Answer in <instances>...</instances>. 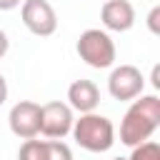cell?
Listing matches in <instances>:
<instances>
[{
  "mask_svg": "<svg viewBox=\"0 0 160 160\" xmlns=\"http://www.w3.org/2000/svg\"><path fill=\"white\" fill-rule=\"evenodd\" d=\"M160 128V98L158 95H140V100H132V105L125 110L120 122V142L128 148H135Z\"/></svg>",
  "mask_w": 160,
  "mask_h": 160,
  "instance_id": "cell-1",
  "label": "cell"
},
{
  "mask_svg": "<svg viewBox=\"0 0 160 160\" xmlns=\"http://www.w3.org/2000/svg\"><path fill=\"white\" fill-rule=\"evenodd\" d=\"M72 140L88 152H105L115 145V125L110 118L85 112L72 122Z\"/></svg>",
  "mask_w": 160,
  "mask_h": 160,
  "instance_id": "cell-2",
  "label": "cell"
},
{
  "mask_svg": "<svg viewBox=\"0 0 160 160\" xmlns=\"http://www.w3.org/2000/svg\"><path fill=\"white\" fill-rule=\"evenodd\" d=\"M75 50H78L80 60H85V62H88L90 68H95V70L112 68L115 55H118L112 38H110L105 30H100V28H88V30H82L80 38H78Z\"/></svg>",
  "mask_w": 160,
  "mask_h": 160,
  "instance_id": "cell-3",
  "label": "cell"
},
{
  "mask_svg": "<svg viewBox=\"0 0 160 160\" xmlns=\"http://www.w3.org/2000/svg\"><path fill=\"white\" fill-rule=\"evenodd\" d=\"M72 108L68 102H60V100H52V102H45L40 105V132L50 140H60L65 135H70L72 130Z\"/></svg>",
  "mask_w": 160,
  "mask_h": 160,
  "instance_id": "cell-4",
  "label": "cell"
},
{
  "mask_svg": "<svg viewBox=\"0 0 160 160\" xmlns=\"http://www.w3.org/2000/svg\"><path fill=\"white\" fill-rule=\"evenodd\" d=\"M20 18H22V25L40 38H48L58 30V15L48 0H22Z\"/></svg>",
  "mask_w": 160,
  "mask_h": 160,
  "instance_id": "cell-5",
  "label": "cell"
},
{
  "mask_svg": "<svg viewBox=\"0 0 160 160\" xmlns=\"http://www.w3.org/2000/svg\"><path fill=\"white\" fill-rule=\"evenodd\" d=\"M145 78L135 65H118L108 78V92L115 100H135L142 95Z\"/></svg>",
  "mask_w": 160,
  "mask_h": 160,
  "instance_id": "cell-6",
  "label": "cell"
},
{
  "mask_svg": "<svg viewBox=\"0 0 160 160\" xmlns=\"http://www.w3.org/2000/svg\"><path fill=\"white\" fill-rule=\"evenodd\" d=\"M8 122H10L12 135H18V138H22V140L38 138V135H40V105L32 102V100H20V102H15V105L10 108Z\"/></svg>",
  "mask_w": 160,
  "mask_h": 160,
  "instance_id": "cell-7",
  "label": "cell"
},
{
  "mask_svg": "<svg viewBox=\"0 0 160 160\" xmlns=\"http://www.w3.org/2000/svg\"><path fill=\"white\" fill-rule=\"evenodd\" d=\"M100 20L112 32H125L135 25V8L130 0H105L100 8Z\"/></svg>",
  "mask_w": 160,
  "mask_h": 160,
  "instance_id": "cell-8",
  "label": "cell"
},
{
  "mask_svg": "<svg viewBox=\"0 0 160 160\" xmlns=\"http://www.w3.org/2000/svg\"><path fill=\"white\" fill-rule=\"evenodd\" d=\"M98 102H100V90H98V85L92 80H75V82H70V88H68V105L72 110H78L80 115L95 112Z\"/></svg>",
  "mask_w": 160,
  "mask_h": 160,
  "instance_id": "cell-9",
  "label": "cell"
},
{
  "mask_svg": "<svg viewBox=\"0 0 160 160\" xmlns=\"http://www.w3.org/2000/svg\"><path fill=\"white\" fill-rule=\"evenodd\" d=\"M18 160H45V140H25L18 150Z\"/></svg>",
  "mask_w": 160,
  "mask_h": 160,
  "instance_id": "cell-10",
  "label": "cell"
},
{
  "mask_svg": "<svg viewBox=\"0 0 160 160\" xmlns=\"http://www.w3.org/2000/svg\"><path fill=\"white\" fill-rule=\"evenodd\" d=\"M128 160H160V145L155 140H145V142L132 148Z\"/></svg>",
  "mask_w": 160,
  "mask_h": 160,
  "instance_id": "cell-11",
  "label": "cell"
},
{
  "mask_svg": "<svg viewBox=\"0 0 160 160\" xmlns=\"http://www.w3.org/2000/svg\"><path fill=\"white\" fill-rule=\"evenodd\" d=\"M45 160H72V150L62 140H45Z\"/></svg>",
  "mask_w": 160,
  "mask_h": 160,
  "instance_id": "cell-12",
  "label": "cell"
},
{
  "mask_svg": "<svg viewBox=\"0 0 160 160\" xmlns=\"http://www.w3.org/2000/svg\"><path fill=\"white\" fill-rule=\"evenodd\" d=\"M148 30L152 35H160V5H155L150 12H148Z\"/></svg>",
  "mask_w": 160,
  "mask_h": 160,
  "instance_id": "cell-13",
  "label": "cell"
},
{
  "mask_svg": "<svg viewBox=\"0 0 160 160\" xmlns=\"http://www.w3.org/2000/svg\"><path fill=\"white\" fill-rule=\"evenodd\" d=\"M8 50H10V40H8V35L0 30V58H5Z\"/></svg>",
  "mask_w": 160,
  "mask_h": 160,
  "instance_id": "cell-14",
  "label": "cell"
},
{
  "mask_svg": "<svg viewBox=\"0 0 160 160\" xmlns=\"http://www.w3.org/2000/svg\"><path fill=\"white\" fill-rule=\"evenodd\" d=\"M20 5H22V0H0V10H15Z\"/></svg>",
  "mask_w": 160,
  "mask_h": 160,
  "instance_id": "cell-15",
  "label": "cell"
},
{
  "mask_svg": "<svg viewBox=\"0 0 160 160\" xmlns=\"http://www.w3.org/2000/svg\"><path fill=\"white\" fill-rule=\"evenodd\" d=\"M5 100H8V80L0 75V105H2Z\"/></svg>",
  "mask_w": 160,
  "mask_h": 160,
  "instance_id": "cell-16",
  "label": "cell"
},
{
  "mask_svg": "<svg viewBox=\"0 0 160 160\" xmlns=\"http://www.w3.org/2000/svg\"><path fill=\"white\" fill-rule=\"evenodd\" d=\"M150 80H152V88L158 90V88H160V65H155V68H152V75H150Z\"/></svg>",
  "mask_w": 160,
  "mask_h": 160,
  "instance_id": "cell-17",
  "label": "cell"
},
{
  "mask_svg": "<svg viewBox=\"0 0 160 160\" xmlns=\"http://www.w3.org/2000/svg\"><path fill=\"white\" fill-rule=\"evenodd\" d=\"M112 160H128V158H112Z\"/></svg>",
  "mask_w": 160,
  "mask_h": 160,
  "instance_id": "cell-18",
  "label": "cell"
}]
</instances>
